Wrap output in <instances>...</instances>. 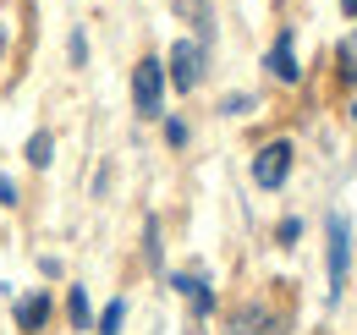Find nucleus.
<instances>
[{
    "instance_id": "f257e3e1",
    "label": "nucleus",
    "mask_w": 357,
    "mask_h": 335,
    "mask_svg": "<svg viewBox=\"0 0 357 335\" xmlns=\"http://www.w3.org/2000/svg\"><path fill=\"white\" fill-rule=\"evenodd\" d=\"M132 110L143 121L165 116V61L160 55H143L132 66Z\"/></svg>"
},
{
    "instance_id": "f03ea898",
    "label": "nucleus",
    "mask_w": 357,
    "mask_h": 335,
    "mask_svg": "<svg viewBox=\"0 0 357 335\" xmlns=\"http://www.w3.org/2000/svg\"><path fill=\"white\" fill-rule=\"evenodd\" d=\"M324 237H330V248H324L330 302H341V292H347V269H352V231H347V214H330V220H324Z\"/></svg>"
},
{
    "instance_id": "7ed1b4c3",
    "label": "nucleus",
    "mask_w": 357,
    "mask_h": 335,
    "mask_svg": "<svg viewBox=\"0 0 357 335\" xmlns=\"http://www.w3.org/2000/svg\"><path fill=\"white\" fill-rule=\"evenodd\" d=\"M204 61H209V50L198 39H176L171 44V61H165V83L176 88V94H192L198 77H204Z\"/></svg>"
},
{
    "instance_id": "20e7f679",
    "label": "nucleus",
    "mask_w": 357,
    "mask_h": 335,
    "mask_svg": "<svg viewBox=\"0 0 357 335\" xmlns=\"http://www.w3.org/2000/svg\"><path fill=\"white\" fill-rule=\"evenodd\" d=\"M286 176H291V143L275 137V143H264V149L253 154V181H259L264 193H275V187H286Z\"/></svg>"
},
{
    "instance_id": "39448f33",
    "label": "nucleus",
    "mask_w": 357,
    "mask_h": 335,
    "mask_svg": "<svg viewBox=\"0 0 357 335\" xmlns=\"http://www.w3.org/2000/svg\"><path fill=\"white\" fill-rule=\"evenodd\" d=\"M264 66H269V77H280V83H297V77H303V66H297V50H291V28H280V39L269 44Z\"/></svg>"
},
{
    "instance_id": "423d86ee",
    "label": "nucleus",
    "mask_w": 357,
    "mask_h": 335,
    "mask_svg": "<svg viewBox=\"0 0 357 335\" xmlns=\"http://www.w3.org/2000/svg\"><path fill=\"white\" fill-rule=\"evenodd\" d=\"M11 319H17V330H22V335L45 330V325H50V297H45V292H33V297H17Z\"/></svg>"
},
{
    "instance_id": "0eeeda50",
    "label": "nucleus",
    "mask_w": 357,
    "mask_h": 335,
    "mask_svg": "<svg viewBox=\"0 0 357 335\" xmlns=\"http://www.w3.org/2000/svg\"><path fill=\"white\" fill-rule=\"evenodd\" d=\"M171 286L192 302V313H198V319H209V313H215V292H209V281H198V275H171Z\"/></svg>"
},
{
    "instance_id": "6e6552de",
    "label": "nucleus",
    "mask_w": 357,
    "mask_h": 335,
    "mask_svg": "<svg viewBox=\"0 0 357 335\" xmlns=\"http://www.w3.org/2000/svg\"><path fill=\"white\" fill-rule=\"evenodd\" d=\"M121 325H127V297H110V308L93 319V335H121Z\"/></svg>"
},
{
    "instance_id": "1a4fd4ad",
    "label": "nucleus",
    "mask_w": 357,
    "mask_h": 335,
    "mask_svg": "<svg viewBox=\"0 0 357 335\" xmlns=\"http://www.w3.org/2000/svg\"><path fill=\"white\" fill-rule=\"evenodd\" d=\"M66 313H72V330H93V308H89V292H83V286L66 292Z\"/></svg>"
},
{
    "instance_id": "9d476101",
    "label": "nucleus",
    "mask_w": 357,
    "mask_h": 335,
    "mask_svg": "<svg viewBox=\"0 0 357 335\" xmlns=\"http://www.w3.org/2000/svg\"><path fill=\"white\" fill-rule=\"evenodd\" d=\"M50 160H55V137H50V132H33V137H28V165L45 170Z\"/></svg>"
},
{
    "instance_id": "9b49d317",
    "label": "nucleus",
    "mask_w": 357,
    "mask_h": 335,
    "mask_svg": "<svg viewBox=\"0 0 357 335\" xmlns=\"http://www.w3.org/2000/svg\"><path fill=\"white\" fill-rule=\"evenodd\" d=\"M275 237H280V248H291V242L303 237V220H291V214H286V220L275 225Z\"/></svg>"
},
{
    "instance_id": "f8f14e48",
    "label": "nucleus",
    "mask_w": 357,
    "mask_h": 335,
    "mask_svg": "<svg viewBox=\"0 0 357 335\" xmlns=\"http://www.w3.org/2000/svg\"><path fill=\"white\" fill-rule=\"evenodd\" d=\"M253 105H259V99H253V94H231V99H225L220 110H225V116H248V110H253Z\"/></svg>"
},
{
    "instance_id": "ddd939ff",
    "label": "nucleus",
    "mask_w": 357,
    "mask_h": 335,
    "mask_svg": "<svg viewBox=\"0 0 357 335\" xmlns=\"http://www.w3.org/2000/svg\"><path fill=\"white\" fill-rule=\"evenodd\" d=\"M165 143H171V149H181V143H187V121H181V116H171V121H165Z\"/></svg>"
},
{
    "instance_id": "4468645a",
    "label": "nucleus",
    "mask_w": 357,
    "mask_h": 335,
    "mask_svg": "<svg viewBox=\"0 0 357 335\" xmlns=\"http://www.w3.org/2000/svg\"><path fill=\"white\" fill-rule=\"evenodd\" d=\"M341 66H347V77H357V34L341 44Z\"/></svg>"
},
{
    "instance_id": "2eb2a0df",
    "label": "nucleus",
    "mask_w": 357,
    "mask_h": 335,
    "mask_svg": "<svg viewBox=\"0 0 357 335\" xmlns=\"http://www.w3.org/2000/svg\"><path fill=\"white\" fill-rule=\"evenodd\" d=\"M143 242H149V264H160V258H165V253H160V225H154V220H149V231H143Z\"/></svg>"
},
{
    "instance_id": "dca6fc26",
    "label": "nucleus",
    "mask_w": 357,
    "mask_h": 335,
    "mask_svg": "<svg viewBox=\"0 0 357 335\" xmlns=\"http://www.w3.org/2000/svg\"><path fill=\"white\" fill-rule=\"evenodd\" d=\"M0 204H6V209H17V187H11V176H0Z\"/></svg>"
},
{
    "instance_id": "f3484780",
    "label": "nucleus",
    "mask_w": 357,
    "mask_h": 335,
    "mask_svg": "<svg viewBox=\"0 0 357 335\" xmlns=\"http://www.w3.org/2000/svg\"><path fill=\"white\" fill-rule=\"evenodd\" d=\"M72 61H77V66L89 61V39H83V34H72Z\"/></svg>"
},
{
    "instance_id": "a211bd4d",
    "label": "nucleus",
    "mask_w": 357,
    "mask_h": 335,
    "mask_svg": "<svg viewBox=\"0 0 357 335\" xmlns=\"http://www.w3.org/2000/svg\"><path fill=\"white\" fill-rule=\"evenodd\" d=\"M341 17H357V0H341Z\"/></svg>"
}]
</instances>
